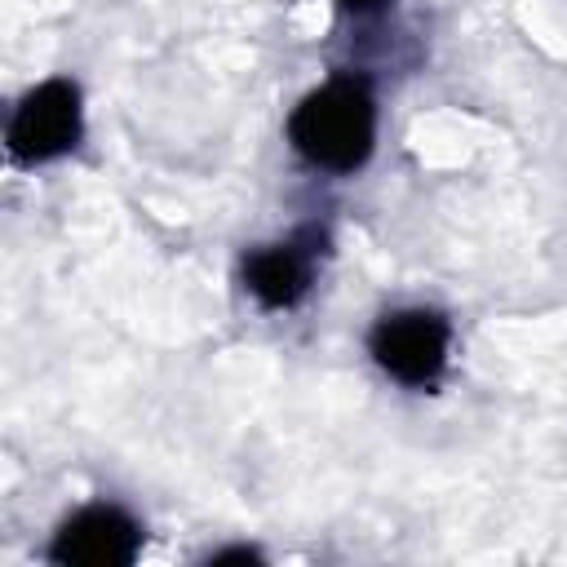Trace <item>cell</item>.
Here are the masks:
<instances>
[{"instance_id": "6da1fadb", "label": "cell", "mask_w": 567, "mask_h": 567, "mask_svg": "<svg viewBox=\"0 0 567 567\" xmlns=\"http://www.w3.org/2000/svg\"><path fill=\"white\" fill-rule=\"evenodd\" d=\"M377 97L363 75H332L306 93L288 120L292 151L328 173H354L372 155Z\"/></svg>"}, {"instance_id": "7a4b0ae2", "label": "cell", "mask_w": 567, "mask_h": 567, "mask_svg": "<svg viewBox=\"0 0 567 567\" xmlns=\"http://www.w3.org/2000/svg\"><path fill=\"white\" fill-rule=\"evenodd\" d=\"M80 133H84L80 89L71 80H44L18 102L9 120V155L18 164H49L66 155L80 142Z\"/></svg>"}, {"instance_id": "3957f363", "label": "cell", "mask_w": 567, "mask_h": 567, "mask_svg": "<svg viewBox=\"0 0 567 567\" xmlns=\"http://www.w3.org/2000/svg\"><path fill=\"white\" fill-rule=\"evenodd\" d=\"M372 359L381 363V372H390L403 385H434L443 363H447V346H452V328L443 315L434 310H394L372 328Z\"/></svg>"}, {"instance_id": "277c9868", "label": "cell", "mask_w": 567, "mask_h": 567, "mask_svg": "<svg viewBox=\"0 0 567 567\" xmlns=\"http://www.w3.org/2000/svg\"><path fill=\"white\" fill-rule=\"evenodd\" d=\"M137 549L142 527L120 505H84L58 527L49 558L62 567H124L137 558Z\"/></svg>"}, {"instance_id": "5b68a950", "label": "cell", "mask_w": 567, "mask_h": 567, "mask_svg": "<svg viewBox=\"0 0 567 567\" xmlns=\"http://www.w3.org/2000/svg\"><path fill=\"white\" fill-rule=\"evenodd\" d=\"M319 248V235L315 230H301L284 244H266L257 252L244 257V284L248 292L266 306V310H288L306 297L310 288V275H315V252Z\"/></svg>"}, {"instance_id": "8992f818", "label": "cell", "mask_w": 567, "mask_h": 567, "mask_svg": "<svg viewBox=\"0 0 567 567\" xmlns=\"http://www.w3.org/2000/svg\"><path fill=\"white\" fill-rule=\"evenodd\" d=\"M208 563H257V554L252 549H217V554H208Z\"/></svg>"}, {"instance_id": "52a82bcc", "label": "cell", "mask_w": 567, "mask_h": 567, "mask_svg": "<svg viewBox=\"0 0 567 567\" xmlns=\"http://www.w3.org/2000/svg\"><path fill=\"white\" fill-rule=\"evenodd\" d=\"M385 0H341V9L346 13H372V9H381Z\"/></svg>"}]
</instances>
